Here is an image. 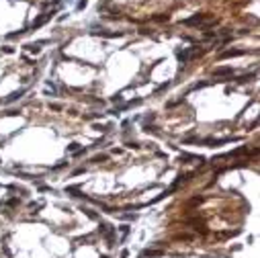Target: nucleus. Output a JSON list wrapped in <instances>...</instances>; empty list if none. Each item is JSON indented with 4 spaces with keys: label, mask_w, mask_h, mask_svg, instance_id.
I'll use <instances>...</instances> for the list:
<instances>
[{
    "label": "nucleus",
    "mask_w": 260,
    "mask_h": 258,
    "mask_svg": "<svg viewBox=\"0 0 260 258\" xmlns=\"http://www.w3.org/2000/svg\"><path fill=\"white\" fill-rule=\"evenodd\" d=\"M101 233H103V236L113 244V238H115V229L109 225V223H101Z\"/></svg>",
    "instance_id": "obj_1"
},
{
    "label": "nucleus",
    "mask_w": 260,
    "mask_h": 258,
    "mask_svg": "<svg viewBox=\"0 0 260 258\" xmlns=\"http://www.w3.org/2000/svg\"><path fill=\"white\" fill-rule=\"evenodd\" d=\"M213 74H217V76H221V74H231V68H219V70H215Z\"/></svg>",
    "instance_id": "obj_2"
},
{
    "label": "nucleus",
    "mask_w": 260,
    "mask_h": 258,
    "mask_svg": "<svg viewBox=\"0 0 260 258\" xmlns=\"http://www.w3.org/2000/svg\"><path fill=\"white\" fill-rule=\"evenodd\" d=\"M21 94H23V90H18V92H12V94H10V96L6 99V103H12V101H16V99H18Z\"/></svg>",
    "instance_id": "obj_3"
},
{
    "label": "nucleus",
    "mask_w": 260,
    "mask_h": 258,
    "mask_svg": "<svg viewBox=\"0 0 260 258\" xmlns=\"http://www.w3.org/2000/svg\"><path fill=\"white\" fill-rule=\"evenodd\" d=\"M162 254V250H146L144 252V256H160Z\"/></svg>",
    "instance_id": "obj_4"
},
{
    "label": "nucleus",
    "mask_w": 260,
    "mask_h": 258,
    "mask_svg": "<svg viewBox=\"0 0 260 258\" xmlns=\"http://www.w3.org/2000/svg\"><path fill=\"white\" fill-rule=\"evenodd\" d=\"M176 240H193V236H188V233H180V236H176Z\"/></svg>",
    "instance_id": "obj_5"
},
{
    "label": "nucleus",
    "mask_w": 260,
    "mask_h": 258,
    "mask_svg": "<svg viewBox=\"0 0 260 258\" xmlns=\"http://www.w3.org/2000/svg\"><path fill=\"white\" fill-rule=\"evenodd\" d=\"M121 233H123V236H127V233H129V227H127V225H123V227H121Z\"/></svg>",
    "instance_id": "obj_6"
},
{
    "label": "nucleus",
    "mask_w": 260,
    "mask_h": 258,
    "mask_svg": "<svg viewBox=\"0 0 260 258\" xmlns=\"http://www.w3.org/2000/svg\"><path fill=\"white\" fill-rule=\"evenodd\" d=\"M86 215H88L90 219H96V213H92V211H86Z\"/></svg>",
    "instance_id": "obj_7"
},
{
    "label": "nucleus",
    "mask_w": 260,
    "mask_h": 258,
    "mask_svg": "<svg viewBox=\"0 0 260 258\" xmlns=\"http://www.w3.org/2000/svg\"><path fill=\"white\" fill-rule=\"evenodd\" d=\"M103 258H109V256H103Z\"/></svg>",
    "instance_id": "obj_8"
}]
</instances>
